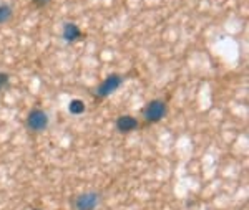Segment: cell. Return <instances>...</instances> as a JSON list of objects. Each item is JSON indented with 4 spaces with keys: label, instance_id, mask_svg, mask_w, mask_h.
Instances as JSON below:
<instances>
[{
    "label": "cell",
    "instance_id": "cell-3",
    "mask_svg": "<svg viewBox=\"0 0 249 210\" xmlns=\"http://www.w3.org/2000/svg\"><path fill=\"white\" fill-rule=\"evenodd\" d=\"M122 84H123L122 75H118V73L108 75L107 78L100 83V86L96 88V96H98V98H108V96H110L111 93H115Z\"/></svg>",
    "mask_w": 249,
    "mask_h": 210
},
{
    "label": "cell",
    "instance_id": "cell-9",
    "mask_svg": "<svg viewBox=\"0 0 249 210\" xmlns=\"http://www.w3.org/2000/svg\"><path fill=\"white\" fill-rule=\"evenodd\" d=\"M10 84V76L3 71H0V91H3L5 88H9Z\"/></svg>",
    "mask_w": 249,
    "mask_h": 210
},
{
    "label": "cell",
    "instance_id": "cell-7",
    "mask_svg": "<svg viewBox=\"0 0 249 210\" xmlns=\"http://www.w3.org/2000/svg\"><path fill=\"white\" fill-rule=\"evenodd\" d=\"M68 111H70V114H73V116L83 114V113L87 111L85 101H83V99H78V98L71 99L70 103H68Z\"/></svg>",
    "mask_w": 249,
    "mask_h": 210
},
{
    "label": "cell",
    "instance_id": "cell-10",
    "mask_svg": "<svg viewBox=\"0 0 249 210\" xmlns=\"http://www.w3.org/2000/svg\"><path fill=\"white\" fill-rule=\"evenodd\" d=\"M32 2H34L35 7L42 9V7H45V5H48V3H50V0H32Z\"/></svg>",
    "mask_w": 249,
    "mask_h": 210
},
{
    "label": "cell",
    "instance_id": "cell-1",
    "mask_svg": "<svg viewBox=\"0 0 249 210\" xmlns=\"http://www.w3.org/2000/svg\"><path fill=\"white\" fill-rule=\"evenodd\" d=\"M143 116L146 123H158L166 116V103L163 99H153L143 110Z\"/></svg>",
    "mask_w": 249,
    "mask_h": 210
},
{
    "label": "cell",
    "instance_id": "cell-6",
    "mask_svg": "<svg viewBox=\"0 0 249 210\" xmlns=\"http://www.w3.org/2000/svg\"><path fill=\"white\" fill-rule=\"evenodd\" d=\"M62 38L65 40L67 43H73L77 42V40L82 38V30L78 28V25H75V23H65L63 25V30H62Z\"/></svg>",
    "mask_w": 249,
    "mask_h": 210
},
{
    "label": "cell",
    "instance_id": "cell-4",
    "mask_svg": "<svg viewBox=\"0 0 249 210\" xmlns=\"http://www.w3.org/2000/svg\"><path fill=\"white\" fill-rule=\"evenodd\" d=\"M100 204V194L96 192H83L73 199L75 210H95Z\"/></svg>",
    "mask_w": 249,
    "mask_h": 210
},
{
    "label": "cell",
    "instance_id": "cell-2",
    "mask_svg": "<svg viewBox=\"0 0 249 210\" xmlns=\"http://www.w3.org/2000/svg\"><path fill=\"white\" fill-rule=\"evenodd\" d=\"M48 123H50L48 114L43 110H38V108L32 110L29 113V116H27V128H29L32 132L45 131V129L48 128Z\"/></svg>",
    "mask_w": 249,
    "mask_h": 210
},
{
    "label": "cell",
    "instance_id": "cell-5",
    "mask_svg": "<svg viewBox=\"0 0 249 210\" xmlns=\"http://www.w3.org/2000/svg\"><path fill=\"white\" fill-rule=\"evenodd\" d=\"M115 126H116V131H120V132H131V131H135V129H138L140 123H138V119L133 118V116L123 114L116 119Z\"/></svg>",
    "mask_w": 249,
    "mask_h": 210
},
{
    "label": "cell",
    "instance_id": "cell-8",
    "mask_svg": "<svg viewBox=\"0 0 249 210\" xmlns=\"http://www.w3.org/2000/svg\"><path fill=\"white\" fill-rule=\"evenodd\" d=\"M12 15H14V10H12L10 5H7V3L0 5V25L9 22V20L12 18Z\"/></svg>",
    "mask_w": 249,
    "mask_h": 210
}]
</instances>
